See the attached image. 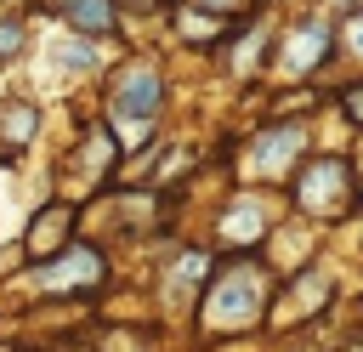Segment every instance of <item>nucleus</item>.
Returning a JSON list of instances; mask_svg holds the SVG:
<instances>
[{
  "label": "nucleus",
  "instance_id": "f257e3e1",
  "mask_svg": "<svg viewBox=\"0 0 363 352\" xmlns=\"http://www.w3.org/2000/svg\"><path fill=\"white\" fill-rule=\"evenodd\" d=\"M267 301H272V284H267L261 261H233V267L210 284L199 324L216 329V335H238V329H250V324L267 318Z\"/></svg>",
  "mask_w": 363,
  "mask_h": 352
},
{
  "label": "nucleus",
  "instance_id": "f03ea898",
  "mask_svg": "<svg viewBox=\"0 0 363 352\" xmlns=\"http://www.w3.org/2000/svg\"><path fill=\"white\" fill-rule=\"evenodd\" d=\"M159 102H164L159 74L147 62H130L113 79V97H108V119H113L119 142H147L153 136V119H159Z\"/></svg>",
  "mask_w": 363,
  "mask_h": 352
},
{
  "label": "nucleus",
  "instance_id": "7ed1b4c3",
  "mask_svg": "<svg viewBox=\"0 0 363 352\" xmlns=\"http://www.w3.org/2000/svg\"><path fill=\"white\" fill-rule=\"evenodd\" d=\"M295 204L312 216V221H329V216H346L357 204V176H352V159H312L295 170Z\"/></svg>",
  "mask_w": 363,
  "mask_h": 352
},
{
  "label": "nucleus",
  "instance_id": "20e7f679",
  "mask_svg": "<svg viewBox=\"0 0 363 352\" xmlns=\"http://www.w3.org/2000/svg\"><path fill=\"white\" fill-rule=\"evenodd\" d=\"M301 142H306V131H301V125H267V131L250 142L244 170H250V176L278 182V176H289V165L301 159Z\"/></svg>",
  "mask_w": 363,
  "mask_h": 352
},
{
  "label": "nucleus",
  "instance_id": "39448f33",
  "mask_svg": "<svg viewBox=\"0 0 363 352\" xmlns=\"http://www.w3.org/2000/svg\"><path fill=\"white\" fill-rule=\"evenodd\" d=\"M335 45H340V40L329 34V23H301V28H289V34H284L278 68H284V74H295V79H306V74H312Z\"/></svg>",
  "mask_w": 363,
  "mask_h": 352
},
{
  "label": "nucleus",
  "instance_id": "423d86ee",
  "mask_svg": "<svg viewBox=\"0 0 363 352\" xmlns=\"http://www.w3.org/2000/svg\"><path fill=\"white\" fill-rule=\"evenodd\" d=\"M102 278V255L96 250H68L62 261L40 267V284L45 290H68V284H96Z\"/></svg>",
  "mask_w": 363,
  "mask_h": 352
},
{
  "label": "nucleus",
  "instance_id": "0eeeda50",
  "mask_svg": "<svg viewBox=\"0 0 363 352\" xmlns=\"http://www.w3.org/2000/svg\"><path fill=\"white\" fill-rule=\"evenodd\" d=\"M267 227H272V216H267L261 199H238V204L221 216V238H227V244H255Z\"/></svg>",
  "mask_w": 363,
  "mask_h": 352
},
{
  "label": "nucleus",
  "instance_id": "6e6552de",
  "mask_svg": "<svg viewBox=\"0 0 363 352\" xmlns=\"http://www.w3.org/2000/svg\"><path fill=\"white\" fill-rule=\"evenodd\" d=\"M62 17H68V28H79L91 40V34H108L113 28V0H68Z\"/></svg>",
  "mask_w": 363,
  "mask_h": 352
},
{
  "label": "nucleus",
  "instance_id": "1a4fd4ad",
  "mask_svg": "<svg viewBox=\"0 0 363 352\" xmlns=\"http://www.w3.org/2000/svg\"><path fill=\"white\" fill-rule=\"evenodd\" d=\"M0 119H6V142H11V148H23V142L34 136V108H28V102H11Z\"/></svg>",
  "mask_w": 363,
  "mask_h": 352
},
{
  "label": "nucleus",
  "instance_id": "9d476101",
  "mask_svg": "<svg viewBox=\"0 0 363 352\" xmlns=\"http://www.w3.org/2000/svg\"><path fill=\"white\" fill-rule=\"evenodd\" d=\"M57 62H62V68H96V45H62Z\"/></svg>",
  "mask_w": 363,
  "mask_h": 352
},
{
  "label": "nucleus",
  "instance_id": "9b49d317",
  "mask_svg": "<svg viewBox=\"0 0 363 352\" xmlns=\"http://www.w3.org/2000/svg\"><path fill=\"white\" fill-rule=\"evenodd\" d=\"M340 108H346V119H352V125H363V79H352V85L340 91Z\"/></svg>",
  "mask_w": 363,
  "mask_h": 352
},
{
  "label": "nucleus",
  "instance_id": "f8f14e48",
  "mask_svg": "<svg viewBox=\"0 0 363 352\" xmlns=\"http://www.w3.org/2000/svg\"><path fill=\"white\" fill-rule=\"evenodd\" d=\"M340 45L363 57V11H352V17H346V28H340Z\"/></svg>",
  "mask_w": 363,
  "mask_h": 352
},
{
  "label": "nucleus",
  "instance_id": "ddd939ff",
  "mask_svg": "<svg viewBox=\"0 0 363 352\" xmlns=\"http://www.w3.org/2000/svg\"><path fill=\"white\" fill-rule=\"evenodd\" d=\"M17 51H23V28L6 17V23H0V57H17Z\"/></svg>",
  "mask_w": 363,
  "mask_h": 352
},
{
  "label": "nucleus",
  "instance_id": "4468645a",
  "mask_svg": "<svg viewBox=\"0 0 363 352\" xmlns=\"http://www.w3.org/2000/svg\"><path fill=\"white\" fill-rule=\"evenodd\" d=\"M204 11H238V6H250V0H199Z\"/></svg>",
  "mask_w": 363,
  "mask_h": 352
},
{
  "label": "nucleus",
  "instance_id": "2eb2a0df",
  "mask_svg": "<svg viewBox=\"0 0 363 352\" xmlns=\"http://www.w3.org/2000/svg\"><path fill=\"white\" fill-rule=\"evenodd\" d=\"M340 352H363V341H352V346H340Z\"/></svg>",
  "mask_w": 363,
  "mask_h": 352
}]
</instances>
